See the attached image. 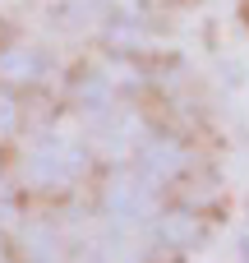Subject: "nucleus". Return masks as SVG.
Here are the masks:
<instances>
[{"mask_svg": "<svg viewBox=\"0 0 249 263\" xmlns=\"http://www.w3.org/2000/svg\"><path fill=\"white\" fill-rule=\"evenodd\" d=\"M185 166H189V153H185L176 139H152V143H143V153H139V176H143L148 185H166V180H176Z\"/></svg>", "mask_w": 249, "mask_h": 263, "instance_id": "7ed1b4c3", "label": "nucleus"}, {"mask_svg": "<svg viewBox=\"0 0 249 263\" xmlns=\"http://www.w3.org/2000/svg\"><path fill=\"white\" fill-rule=\"evenodd\" d=\"M55 18L69 23V28H92V23H106L111 18V5L106 0H65L55 9Z\"/></svg>", "mask_w": 249, "mask_h": 263, "instance_id": "6e6552de", "label": "nucleus"}, {"mask_svg": "<svg viewBox=\"0 0 249 263\" xmlns=\"http://www.w3.org/2000/svg\"><path fill=\"white\" fill-rule=\"evenodd\" d=\"M111 97H116V88H111V79L102 69H83L74 79V106L79 111H106Z\"/></svg>", "mask_w": 249, "mask_h": 263, "instance_id": "0eeeda50", "label": "nucleus"}, {"mask_svg": "<svg viewBox=\"0 0 249 263\" xmlns=\"http://www.w3.org/2000/svg\"><path fill=\"white\" fill-rule=\"evenodd\" d=\"M111 46H143V37H139V28L134 23H116V32H111Z\"/></svg>", "mask_w": 249, "mask_h": 263, "instance_id": "9d476101", "label": "nucleus"}, {"mask_svg": "<svg viewBox=\"0 0 249 263\" xmlns=\"http://www.w3.org/2000/svg\"><path fill=\"white\" fill-rule=\"evenodd\" d=\"M5 227H18V203H14V194H0V231Z\"/></svg>", "mask_w": 249, "mask_h": 263, "instance_id": "9b49d317", "label": "nucleus"}, {"mask_svg": "<svg viewBox=\"0 0 249 263\" xmlns=\"http://www.w3.org/2000/svg\"><path fill=\"white\" fill-rule=\"evenodd\" d=\"M102 208H106V217H111L116 231H129V227H139V222H152V217H157L152 185H148L139 171H134V176H116L111 190L102 194Z\"/></svg>", "mask_w": 249, "mask_h": 263, "instance_id": "f03ea898", "label": "nucleus"}, {"mask_svg": "<svg viewBox=\"0 0 249 263\" xmlns=\"http://www.w3.org/2000/svg\"><path fill=\"white\" fill-rule=\"evenodd\" d=\"M46 69H51V60H46L37 46H5V51H0V83H5V88L37 83Z\"/></svg>", "mask_w": 249, "mask_h": 263, "instance_id": "20e7f679", "label": "nucleus"}, {"mask_svg": "<svg viewBox=\"0 0 249 263\" xmlns=\"http://www.w3.org/2000/svg\"><path fill=\"white\" fill-rule=\"evenodd\" d=\"M18 250L32 263H51L60 254V236H55L51 222H23V227H18Z\"/></svg>", "mask_w": 249, "mask_h": 263, "instance_id": "423d86ee", "label": "nucleus"}, {"mask_svg": "<svg viewBox=\"0 0 249 263\" xmlns=\"http://www.w3.org/2000/svg\"><path fill=\"white\" fill-rule=\"evenodd\" d=\"M88 153L79 143H60V139H42L28 157H23V180L32 190H65L83 176Z\"/></svg>", "mask_w": 249, "mask_h": 263, "instance_id": "f257e3e1", "label": "nucleus"}, {"mask_svg": "<svg viewBox=\"0 0 249 263\" xmlns=\"http://www.w3.org/2000/svg\"><path fill=\"white\" fill-rule=\"evenodd\" d=\"M240 263H249V236H240Z\"/></svg>", "mask_w": 249, "mask_h": 263, "instance_id": "f8f14e48", "label": "nucleus"}, {"mask_svg": "<svg viewBox=\"0 0 249 263\" xmlns=\"http://www.w3.org/2000/svg\"><path fill=\"white\" fill-rule=\"evenodd\" d=\"M14 125H18V97L0 88V134H14Z\"/></svg>", "mask_w": 249, "mask_h": 263, "instance_id": "1a4fd4ad", "label": "nucleus"}, {"mask_svg": "<svg viewBox=\"0 0 249 263\" xmlns=\"http://www.w3.org/2000/svg\"><path fill=\"white\" fill-rule=\"evenodd\" d=\"M194 240H199V217H194V213L176 208V213H162V217H157V245H166V250H189Z\"/></svg>", "mask_w": 249, "mask_h": 263, "instance_id": "39448f33", "label": "nucleus"}]
</instances>
